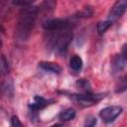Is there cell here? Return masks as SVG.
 Listing matches in <instances>:
<instances>
[{"instance_id": "cell-1", "label": "cell", "mask_w": 127, "mask_h": 127, "mask_svg": "<svg viewBox=\"0 0 127 127\" xmlns=\"http://www.w3.org/2000/svg\"><path fill=\"white\" fill-rule=\"evenodd\" d=\"M38 16V8L35 6H29L22 8L18 22L15 27V39L18 42H25L29 39L33 30L35 21Z\"/></svg>"}, {"instance_id": "cell-2", "label": "cell", "mask_w": 127, "mask_h": 127, "mask_svg": "<svg viewBox=\"0 0 127 127\" xmlns=\"http://www.w3.org/2000/svg\"><path fill=\"white\" fill-rule=\"evenodd\" d=\"M51 33H54V34L51 35L48 40L50 46L58 53L65 52L73 38L72 32H70L67 29L60 32H51Z\"/></svg>"}, {"instance_id": "cell-3", "label": "cell", "mask_w": 127, "mask_h": 127, "mask_svg": "<svg viewBox=\"0 0 127 127\" xmlns=\"http://www.w3.org/2000/svg\"><path fill=\"white\" fill-rule=\"evenodd\" d=\"M104 96H105L104 93H96V94H94L91 91L90 92H84V93H81V94H72L71 95V97L82 106L94 105L97 102H99Z\"/></svg>"}, {"instance_id": "cell-4", "label": "cell", "mask_w": 127, "mask_h": 127, "mask_svg": "<svg viewBox=\"0 0 127 127\" xmlns=\"http://www.w3.org/2000/svg\"><path fill=\"white\" fill-rule=\"evenodd\" d=\"M43 27L48 32H60L67 30L70 27V22L67 19H50L44 22Z\"/></svg>"}, {"instance_id": "cell-5", "label": "cell", "mask_w": 127, "mask_h": 127, "mask_svg": "<svg viewBox=\"0 0 127 127\" xmlns=\"http://www.w3.org/2000/svg\"><path fill=\"white\" fill-rule=\"evenodd\" d=\"M122 112V107L118 106V105H111V106H107L104 107L100 110L99 112V116L102 119L103 122L105 123H110L112 121H114Z\"/></svg>"}, {"instance_id": "cell-6", "label": "cell", "mask_w": 127, "mask_h": 127, "mask_svg": "<svg viewBox=\"0 0 127 127\" xmlns=\"http://www.w3.org/2000/svg\"><path fill=\"white\" fill-rule=\"evenodd\" d=\"M126 8H127V1L126 0H119V1L115 2V4L112 6V8L109 11L108 21H110L111 23H113L117 19H119L120 17H122L123 14L126 11Z\"/></svg>"}, {"instance_id": "cell-7", "label": "cell", "mask_w": 127, "mask_h": 127, "mask_svg": "<svg viewBox=\"0 0 127 127\" xmlns=\"http://www.w3.org/2000/svg\"><path fill=\"white\" fill-rule=\"evenodd\" d=\"M126 65V59L121 55H115L111 60V68L114 73H118L124 69Z\"/></svg>"}, {"instance_id": "cell-8", "label": "cell", "mask_w": 127, "mask_h": 127, "mask_svg": "<svg viewBox=\"0 0 127 127\" xmlns=\"http://www.w3.org/2000/svg\"><path fill=\"white\" fill-rule=\"evenodd\" d=\"M0 91H1L2 95L5 96V97H7V98L12 97L13 94H14L13 80L11 78H8V79H5L4 81H2L1 84H0Z\"/></svg>"}, {"instance_id": "cell-9", "label": "cell", "mask_w": 127, "mask_h": 127, "mask_svg": "<svg viewBox=\"0 0 127 127\" xmlns=\"http://www.w3.org/2000/svg\"><path fill=\"white\" fill-rule=\"evenodd\" d=\"M49 104H50V100H47V99H45L44 97H42L40 95H36L34 97L33 102H31L29 104V108L34 110V111H37V110L45 108Z\"/></svg>"}, {"instance_id": "cell-10", "label": "cell", "mask_w": 127, "mask_h": 127, "mask_svg": "<svg viewBox=\"0 0 127 127\" xmlns=\"http://www.w3.org/2000/svg\"><path fill=\"white\" fill-rule=\"evenodd\" d=\"M39 66L43 70L49 71L52 73H60L62 71L61 65H59L57 63H53V62H41V63H39Z\"/></svg>"}, {"instance_id": "cell-11", "label": "cell", "mask_w": 127, "mask_h": 127, "mask_svg": "<svg viewBox=\"0 0 127 127\" xmlns=\"http://www.w3.org/2000/svg\"><path fill=\"white\" fill-rule=\"evenodd\" d=\"M82 64H83L82 59L77 55H74L69 60V65L71 69H73L74 71H79L82 68Z\"/></svg>"}, {"instance_id": "cell-12", "label": "cell", "mask_w": 127, "mask_h": 127, "mask_svg": "<svg viewBox=\"0 0 127 127\" xmlns=\"http://www.w3.org/2000/svg\"><path fill=\"white\" fill-rule=\"evenodd\" d=\"M75 117V110L73 108H67L64 111H62L59 115V118L62 121H69Z\"/></svg>"}, {"instance_id": "cell-13", "label": "cell", "mask_w": 127, "mask_h": 127, "mask_svg": "<svg viewBox=\"0 0 127 127\" xmlns=\"http://www.w3.org/2000/svg\"><path fill=\"white\" fill-rule=\"evenodd\" d=\"M111 25H112V23L110 21H108V20L103 21V22H99L97 24V32H98V34L99 35H103L110 28Z\"/></svg>"}, {"instance_id": "cell-14", "label": "cell", "mask_w": 127, "mask_h": 127, "mask_svg": "<svg viewBox=\"0 0 127 127\" xmlns=\"http://www.w3.org/2000/svg\"><path fill=\"white\" fill-rule=\"evenodd\" d=\"M75 84L79 89L83 90L84 92H90V83L88 80L81 78V79H78Z\"/></svg>"}, {"instance_id": "cell-15", "label": "cell", "mask_w": 127, "mask_h": 127, "mask_svg": "<svg viewBox=\"0 0 127 127\" xmlns=\"http://www.w3.org/2000/svg\"><path fill=\"white\" fill-rule=\"evenodd\" d=\"M9 64L7 62V60L5 59V57H1L0 58V76L1 75H5L9 72Z\"/></svg>"}, {"instance_id": "cell-16", "label": "cell", "mask_w": 127, "mask_h": 127, "mask_svg": "<svg viewBox=\"0 0 127 127\" xmlns=\"http://www.w3.org/2000/svg\"><path fill=\"white\" fill-rule=\"evenodd\" d=\"M93 14V11L91 9V7H85L83 8V10H81L80 12L77 13L76 17L79 18H87V17H91V15Z\"/></svg>"}, {"instance_id": "cell-17", "label": "cell", "mask_w": 127, "mask_h": 127, "mask_svg": "<svg viewBox=\"0 0 127 127\" xmlns=\"http://www.w3.org/2000/svg\"><path fill=\"white\" fill-rule=\"evenodd\" d=\"M33 1H27V0H16V1H12L13 5L16 6H21L22 8L25 7H29V6H33Z\"/></svg>"}, {"instance_id": "cell-18", "label": "cell", "mask_w": 127, "mask_h": 127, "mask_svg": "<svg viewBox=\"0 0 127 127\" xmlns=\"http://www.w3.org/2000/svg\"><path fill=\"white\" fill-rule=\"evenodd\" d=\"M97 123V120L94 116H87L86 119H85V122H84V125L83 127H95Z\"/></svg>"}, {"instance_id": "cell-19", "label": "cell", "mask_w": 127, "mask_h": 127, "mask_svg": "<svg viewBox=\"0 0 127 127\" xmlns=\"http://www.w3.org/2000/svg\"><path fill=\"white\" fill-rule=\"evenodd\" d=\"M11 127H23V124L18 118V116L14 115L11 117Z\"/></svg>"}, {"instance_id": "cell-20", "label": "cell", "mask_w": 127, "mask_h": 127, "mask_svg": "<svg viewBox=\"0 0 127 127\" xmlns=\"http://www.w3.org/2000/svg\"><path fill=\"white\" fill-rule=\"evenodd\" d=\"M52 127H62V125H61V124H56V125H54V126H52Z\"/></svg>"}, {"instance_id": "cell-21", "label": "cell", "mask_w": 127, "mask_h": 127, "mask_svg": "<svg viewBox=\"0 0 127 127\" xmlns=\"http://www.w3.org/2000/svg\"><path fill=\"white\" fill-rule=\"evenodd\" d=\"M2 45H3V43H2V40H1V39H0V48H1V47H2Z\"/></svg>"}]
</instances>
